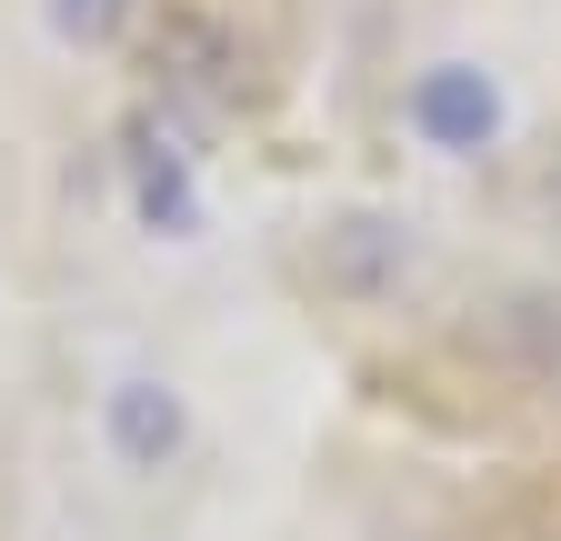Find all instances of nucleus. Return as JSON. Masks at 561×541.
I'll return each mask as SVG.
<instances>
[{"label":"nucleus","mask_w":561,"mask_h":541,"mask_svg":"<svg viewBox=\"0 0 561 541\" xmlns=\"http://www.w3.org/2000/svg\"><path fill=\"white\" fill-rule=\"evenodd\" d=\"M91 431H101V461L121 482H161V471L191 461V391L161 381V371H111Z\"/></svg>","instance_id":"obj_1"},{"label":"nucleus","mask_w":561,"mask_h":541,"mask_svg":"<svg viewBox=\"0 0 561 541\" xmlns=\"http://www.w3.org/2000/svg\"><path fill=\"white\" fill-rule=\"evenodd\" d=\"M401 120H411V141L421 151H442V161H481L491 141H502V81L481 71V60H432V71H411L401 91Z\"/></svg>","instance_id":"obj_2"},{"label":"nucleus","mask_w":561,"mask_h":541,"mask_svg":"<svg viewBox=\"0 0 561 541\" xmlns=\"http://www.w3.org/2000/svg\"><path fill=\"white\" fill-rule=\"evenodd\" d=\"M121 171H130V211H140V231H161V241H191V231H201V171H191V151L171 141V130L140 120L130 151H121Z\"/></svg>","instance_id":"obj_4"},{"label":"nucleus","mask_w":561,"mask_h":541,"mask_svg":"<svg viewBox=\"0 0 561 541\" xmlns=\"http://www.w3.org/2000/svg\"><path fill=\"white\" fill-rule=\"evenodd\" d=\"M41 21L60 50H121V31L140 21V0H41Z\"/></svg>","instance_id":"obj_5"},{"label":"nucleus","mask_w":561,"mask_h":541,"mask_svg":"<svg viewBox=\"0 0 561 541\" xmlns=\"http://www.w3.org/2000/svg\"><path fill=\"white\" fill-rule=\"evenodd\" d=\"M411 221H391V211H331L321 221V241H311V270H321V291L331 301H351V311H371V301H391L401 281H411Z\"/></svg>","instance_id":"obj_3"}]
</instances>
